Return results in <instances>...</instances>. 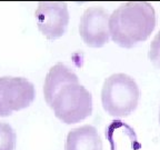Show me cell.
<instances>
[{"mask_svg": "<svg viewBox=\"0 0 160 150\" xmlns=\"http://www.w3.org/2000/svg\"><path fill=\"white\" fill-rule=\"evenodd\" d=\"M150 61L157 68L160 69V31L155 36L153 40L150 43L149 53H148Z\"/></svg>", "mask_w": 160, "mask_h": 150, "instance_id": "cell-9", "label": "cell"}, {"mask_svg": "<svg viewBox=\"0 0 160 150\" xmlns=\"http://www.w3.org/2000/svg\"><path fill=\"white\" fill-rule=\"evenodd\" d=\"M159 125H160V107H159Z\"/></svg>", "mask_w": 160, "mask_h": 150, "instance_id": "cell-10", "label": "cell"}, {"mask_svg": "<svg viewBox=\"0 0 160 150\" xmlns=\"http://www.w3.org/2000/svg\"><path fill=\"white\" fill-rule=\"evenodd\" d=\"M140 89L136 80L126 73H113L105 80L101 103L105 111L115 118H123L138 107Z\"/></svg>", "mask_w": 160, "mask_h": 150, "instance_id": "cell-3", "label": "cell"}, {"mask_svg": "<svg viewBox=\"0 0 160 150\" xmlns=\"http://www.w3.org/2000/svg\"><path fill=\"white\" fill-rule=\"evenodd\" d=\"M38 29L48 39H57L65 35L69 22L66 2L41 1L35 12Z\"/></svg>", "mask_w": 160, "mask_h": 150, "instance_id": "cell-5", "label": "cell"}, {"mask_svg": "<svg viewBox=\"0 0 160 150\" xmlns=\"http://www.w3.org/2000/svg\"><path fill=\"white\" fill-rule=\"evenodd\" d=\"M109 12L101 7H90L85 10L79 22V33L89 47L100 48L110 39Z\"/></svg>", "mask_w": 160, "mask_h": 150, "instance_id": "cell-6", "label": "cell"}, {"mask_svg": "<svg viewBox=\"0 0 160 150\" xmlns=\"http://www.w3.org/2000/svg\"><path fill=\"white\" fill-rule=\"evenodd\" d=\"M156 11L147 1L121 3L109 17V32L113 42L132 48L148 39L156 27Z\"/></svg>", "mask_w": 160, "mask_h": 150, "instance_id": "cell-2", "label": "cell"}, {"mask_svg": "<svg viewBox=\"0 0 160 150\" xmlns=\"http://www.w3.org/2000/svg\"><path fill=\"white\" fill-rule=\"evenodd\" d=\"M15 130L9 123L0 122V150H15L16 147Z\"/></svg>", "mask_w": 160, "mask_h": 150, "instance_id": "cell-8", "label": "cell"}, {"mask_svg": "<svg viewBox=\"0 0 160 150\" xmlns=\"http://www.w3.org/2000/svg\"><path fill=\"white\" fill-rule=\"evenodd\" d=\"M46 102L67 125L80 122L92 112V96L79 83L78 76L61 62L50 68L45 78Z\"/></svg>", "mask_w": 160, "mask_h": 150, "instance_id": "cell-1", "label": "cell"}, {"mask_svg": "<svg viewBox=\"0 0 160 150\" xmlns=\"http://www.w3.org/2000/svg\"><path fill=\"white\" fill-rule=\"evenodd\" d=\"M35 96V87L26 78L0 77V117L29 107Z\"/></svg>", "mask_w": 160, "mask_h": 150, "instance_id": "cell-4", "label": "cell"}, {"mask_svg": "<svg viewBox=\"0 0 160 150\" xmlns=\"http://www.w3.org/2000/svg\"><path fill=\"white\" fill-rule=\"evenodd\" d=\"M65 150H102V140L93 126L85 125L70 130Z\"/></svg>", "mask_w": 160, "mask_h": 150, "instance_id": "cell-7", "label": "cell"}]
</instances>
